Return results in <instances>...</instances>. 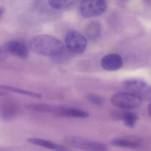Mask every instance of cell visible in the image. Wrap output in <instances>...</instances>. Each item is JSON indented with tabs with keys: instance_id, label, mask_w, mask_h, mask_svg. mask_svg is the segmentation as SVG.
I'll use <instances>...</instances> for the list:
<instances>
[{
	"instance_id": "1",
	"label": "cell",
	"mask_w": 151,
	"mask_h": 151,
	"mask_svg": "<svg viewBox=\"0 0 151 151\" xmlns=\"http://www.w3.org/2000/svg\"><path fill=\"white\" fill-rule=\"evenodd\" d=\"M29 48L38 55L53 58L54 59L65 52L61 41L49 35H40L34 37L29 43Z\"/></svg>"
},
{
	"instance_id": "2",
	"label": "cell",
	"mask_w": 151,
	"mask_h": 151,
	"mask_svg": "<svg viewBox=\"0 0 151 151\" xmlns=\"http://www.w3.org/2000/svg\"><path fill=\"white\" fill-rule=\"evenodd\" d=\"M142 101L141 98L131 92H118L111 98V102L114 106L123 110L139 108L142 105Z\"/></svg>"
},
{
	"instance_id": "3",
	"label": "cell",
	"mask_w": 151,
	"mask_h": 151,
	"mask_svg": "<svg viewBox=\"0 0 151 151\" xmlns=\"http://www.w3.org/2000/svg\"><path fill=\"white\" fill-rule=\"evenodd\" d=\"M107 7L106 0H81L79 5L81 14L85 18L100 16Z\"/></svg>"
},
{
	"instance_id": "4",
	"label": "cell",
	"mask_w": 151,
	"mask_h": 151,
	"mask_svg": "<svg viewBox=\"0 0 151 151\" xmlns=\"http://www.w3.org/2000/svg\"><path fill=\"white\" fill-rule=\"evenodd\" d=\"M65 142L70 146L85 151H106L107 146L99 142L92 141L74 136H67L65 137Z\"/></svg>"
},
{
	"instance_id": "5",
	"label": "cell",
	"mask_w": 151,
	"mask_h": 151,
	"mask_svg": "<svg viewBox=\"0 0 151 151\" xmlns=\"http://www.w3.org/2000/svg\"><path fill=\"white\" fill-rule=\"evenodd\" d=\"M123 86L127 90L141 98L142 100H151V86L138 79L124 81Z\"/></svg>"
},
{
	"instance_id": "6",
	"label": "cell",
	"mask_w": 151,
	"mask_h": 151,
	"mask_svg": "<svg viewBox=\"0 0 151 151\" xmlns=\"http://www.w3.org/2000/svg\"><path fill=\"white\" fill-rule=\"evenodd\" d=\"M65 43L68 50L75 54L83 53L87 46L86 37L76 31H70L67 33Z\"/></svg>"
},
{
	"instance_id": "7",
	"label": "cell",
	"mask_w": 151,
	"mask_h": 151,
	"mask_svg": "<svg viewBox=\"0 0 151 151\" xmlns=\"http://www.w3.org/2000/svg\"><path fill=\"white\" fill-rule=\"evenodd\" d=\"M20 105L17 101L12 98H3L0 100V118L9 121L14 119L19 115Z\"/></svg>"
},
{
	"instance_id": "8",
	"label": "cell",
	"mask_w": 151,
	"mask_h": 151,
	"mask_svg": "<svg viewBox=\"0 0 151 151\" xmlns=\"http://www.w3.org/2000/svg\"><path fill=\"white\" fill-rule=\"evenodd\" d=\"M4 45L9 54H12L19 58L25 59L29 56V48L23 42L12 40L7 41Z\"/></svg>"
},
{
	"instance_id": "9",
	"label": "cell",
	"mask_w": 151,
	"mask_h": 151,
	"mask_svg": "<svg viewBox=\"0 0 151 151\" xmlns=\"http://www.w3.org/2000/svg\"><path fill=\"white\" fill-rule=\"evenodd\" d=\"M123 64V60L121 56L114 53L106 55L101 60L102 67L109 72L118 71L122 67Z\"/></svg>"
},
{
	"instance_id": "10",
	"label": "cell",
	"mask_w": 151,
	"mask_h": 151,
	"mask_svg": "<svg viewBox=\"0 0 151 151\" xmlns=\"http://www.w3.org/2000/svg\"><path fill=\"white\" fill-rule=\"evenodd\" d=\"M55 114L59 116L70 118H85L89 117V114L87 112L76 108L67 107H58Z\"/></svg>"
},
{
	"instance_id": "11",
	"label": "cell",
	"mask_w": 151,
	"mask_h": 151,
	"mask_svg": "<svg viewBox=\"0 0 151 151\" xmlns=\"http://www.w3.org/2000/svg\"><path fill=\"white\" fill-rule=\"evenodd\" d=\"M29 143L36 146L47 148L49 150L57 151H67L71 150L65 146L60 145L55 143L44 139L37 138H30L27 140Z\"/></svg>"
},
{
	"instance_id": "12",
	"label": "cell",
	"mask_w": 151,
	"mask_h": 151,
	"mask_svg": "<svg viewBox=\"0 0 151 151\" xmlns=\"http://www.w3.org/2000/svg\"><path fill=\"white\" fill-rule=\"evenodd\" d=\"M101 26L97 21H93L89 23L85 28V35L92 40H97L101 33Z\"/></svg>"
},
{
	"instance_id": "13",
	"label": "cell",
	"mask_w": 151,
	"mask_h": 151,
	"mask_svg": "<svg viewBox=\"0 0 151 151\" xmlns=\"http://www.w3.org/2000/svg\"><path fill=\"white\" fill-rule=\"evenodd\" d=\"M26 108L32 111L40 113H55L58 106L43 103H30L26 105Z\"/></svg>"
},
{
	"instance_id": "14",
	"label": "cell",
	"mask_w": 151,
	"mask_h": 151,
	"mask_svg": "<svg viewBox=\"0 0 151 151\" xmlns=\"http://www.w3.org/2000/svg\"><path fill=\"white\" fill-rule=\"evenodd\" d=\"M110 144L116 147L129 149H135L139 146V144L137 142H133L131 140L122 138H116L113 139L110 142Z\"/></svg>"
},
{
	"instance_id": "15",
	"label": "cell",
	"mask_w": 151,
	"mask_h": 151,
	"mask_svg": "<svg viewBox=\"0 0 151 151\" xmlns=\"http://www.w3.org/2000/svg\"><path fill=\"white\" fill-rule=\"evenodd\" d=\"M136 113L129 111H124L122 120L124 125L129 128H134L138 120Z\"/></svg>"
},
{
	"instance_id": "16",
	"label": "cell",
	"mask_w": 151,
	"mask_h": 151,
	"mask_svg": "<svg viewBox=\"0 0 151 151\" xmlns=\"http://www.w3.org/2000/svg\"><path fill=\"white\" fill-rule=\"evenodd\" d=\"M3 87L5 89L7 90L9 92H13V93L36 98H41L42 97V95L40 93H35V92H32L29 90H25L19 88L11 87V86H6V85H3Z\"/></svg>"
},
{
	"instance_id": "17",
	"label": "cell",
	"mask_w": 151,
	"mask_h": 151,
	"mask_svg": "<svg viewBox=\"0 0 151 151\" xmlns=\"http://www.w3.org/2000/svg\"><path fill=\"white\" fill-rule=\"evenodd\" d=\"M77 0H49L50 6L58 9H67L73 6Z\"/></svg>"
},
{
	"instance_id": "18",
	"label": "cell",
	"mask_w": 151,
	"mask_h": 151,
	"mask_svg": "<svg viewBox=\"0 0 151 151\" xmlns=\"http://www.w3.org/2000/svg\"><path fill=\"white\" fill-rule=\"evenodd\" d=\"M87 100L92 104L101 105L104 103V99L101 96L93 93H89L86 95Z\"/></svg>"
},
{
	"instance_id": "19",
	"label": "cell",
	"mask_w": 151,
	"mask_h": 151,
	"mask_svg": "<svg viewBox=\"0 0 151 151\" xmlns=\"http://www.w3.org/2000/svg\"><path fill=\"white\" fill-rule=\"evenodd\" d=\"M9 52L6 50L4 45L0 46V64L4 62L9 55Z\"/></svg>"
},
{
	"instance_id": "20",
	"label": "cell",
	"mask_w": 151,
	"mask_h": 151,
	"mask_svg": "<svg viewBox=\"0 0 151 151\" xmlns=\"http://www.w3.org/2000/svg\"><path fill=\"white\" fill-rule=\"evenodd\" d=\"M124 111H114L111 113V117L112 119L116 121L122 120Z\"/></svg>"
},
{
	"instance_id": "21",
	"label": "cell",
	"mask_w": 151,
	"mask_h": 151,
	"mask_svg": "<svg viewBox=\"0 0 151 151\" xmlns=\"http://www.w3.org/2000/svg\"><path fill=\"white\" fill-rule=\"evenodd\" d=\"M9 91L5 89L2 85H0V97L4 96L9 94Z\"/></svg>"
},
{
	"instance_id": "22",
	"label": "cell",
	"mask_w": 151,
	"mask_h": 151,
	"mask_svg": "<svg viewBox=\"0 0 151 151\" xmlns=\"http://www.w3.org/2000/svg\"><path fill=\"white\" fill-rule=\"evenodd\" d=\"M142 1L145 4L151 8V0H142Z\"/></svg>"
},
{
	"instance_id": "23",
	"label": "cell",
	"mask_w": 151,
	"mask_h": 151,
	"mask_svg": "<svg viewBox=\"0 0 151 151\" xmlns=\"http://www.w3.org/2000/svg\"><path fill=\"white\" fill-rule=\"evenodd\" d=\"M4 11L5 10H4V8L3 7H0V17L4 13Z\"/></svg>"
},
{
	"instance_id": "24",
	"label": "cell",
	"mask_w": 151,
	"mask_h": 151,
	"mask_svg": "<svg viewBox=\"0 0 151 151\" xmlns=\"http://www.w3.org/2000/svg\"><path fill=\"white\" fill-rule=\"evenodd\" d=\"M148 111L149 114L150 115L151 117V102L150 103V104L149 105V106H148Z\"/></svg>"
},
{
	"instance_id": "25",
	"label": "cell",
	"mask_w": 151,
	"mask_h": 151,
	"mask_svg": "<svg viewBox=\"0 0 151 151\" xmlns=\"http://www.w3.org/2000/svg\"><path fill=\"white\" fill-rule=\"evenodd\" d=\"M124 1H128V0H124Z\"/></svg>"
}]
</instances>
